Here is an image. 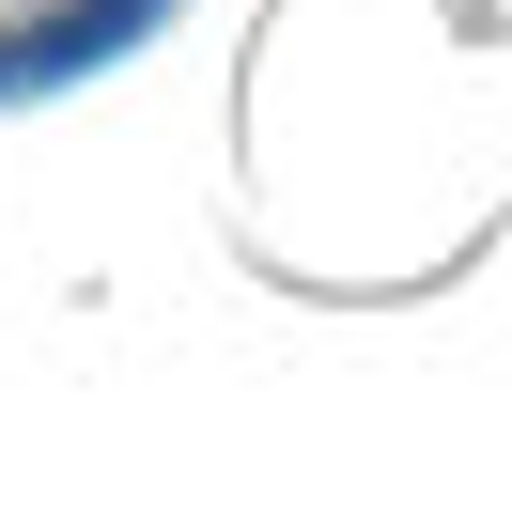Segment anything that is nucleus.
<instances>
[{
    "label": "nucleus",
    "instance_id": "1",
    "mask_svg": "<svg viewBox=\"0 0 512 512\" xmlns=\"http://www.w3.org/2000/svg\"><path fill=\"white\" fill-rule=\"evenodd\" d=\"M187 0H0V109H32V94H78V78L140 63V47L171 32Z\"/></svg>",
    "mask_w": 512,
    "mask_h": 512
}]
</instances>
